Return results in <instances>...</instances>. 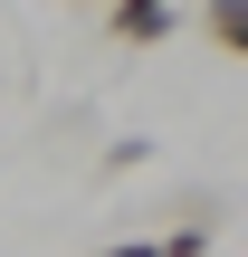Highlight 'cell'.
Segmentation results:
<instances>
[{
	"instance_id": "1",
	"label": "cell",
	"mask_w": 248,
	"mask_h": 257,
	"mask_svg": "<svg viewBox=\"0 0 248 257\" xmlns=\"http://www.w3.org/2000/svg\"><path fill=\"white\" fill-rule=\"evenodd\" d=\"M105 29H115L124 48H153V38H172V0H115Z\"/></svg>"
},
{
	"instance_id": "2",
	"label": "cell",
	"mask_w": 248,
	"mask_h": 257,
	"mask_svg": "<svg viewBox=\"0 0 248 257\" xmlns=\"http://www.w3.org/2000/svg\"><path fill=\"white\" fill-rule=\"evenodd\" d=\"M201 38H210L220 57H239L248 48V0H210V10H201Z\"/></svg>"
},
{
	"instance_id": "3",
	"label": "cell",
	"mask_w": 248,
	"mask_h": 257,
	"mask_svg": "<svg viewBox=\"0 0 248 257\" xmlns=\"http://www.w3.org/2000/svg\"><path fill=\"white\" fill-rule=\"evenodd\" d=\"M153 257H210V219H191V229H172Z\"/></svg>"
},
{
	"instance_id": "4",
	"label": "cell",
	"mask_w": 248,
	"mask_h": 257,
	"mask_svg": "<svg viewBox=\"0 0 248 257\" xmlns=\"http://www.w3.org/2000/svg\"><path fill=\"white\" fill-rule=\"evenodd\" d=\"M96 257H153V248H143V238H124V248H96Z\"/></svg>"
}]
</instances>
